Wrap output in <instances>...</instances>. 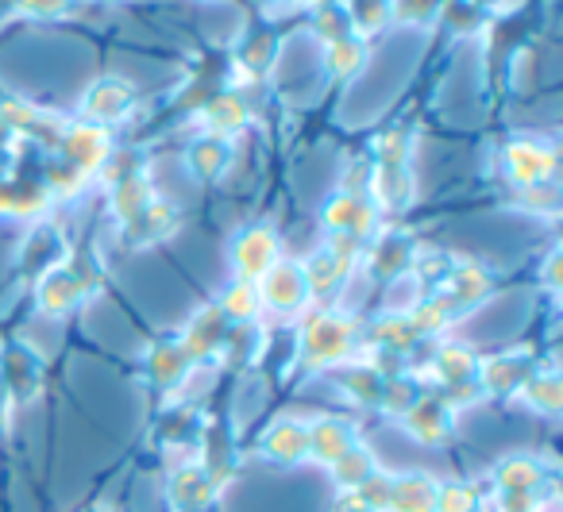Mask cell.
Wrapping results in <instances>:
<instances>
[{
    "instance_id": "obj_23",
    "label": "cell",
    "mask_w": 563,
    "mask_h": 512,
    "mask_svg": "<svg viewBox=\"0 0 563 512\" xmlns=\"http://www.w3.org/2000/svg\"><path fill=\"white\" fill-rule=\"evenodd\" d=\"M271 450L278 458H286V463H294V458H301L309 450V432L298 424H282L278 432L271 435Z\"/></svg>"
},
{
    "instance_id": "obj_25",
    "label": "cell",
    "mask_w": 563,
    "mask_h": 512,
    "mask_svg": "<svg viewBox=\"0 0 563 512\" xmlns=\"http://www.w3.org/2000/svg\"><path fill=\"white\" fill-rule=\"evenodd\" d=\"M437 366H440V374H444V381H467L471 370H475V355L463 347H444L437 355Z\"/></svg>"
},
{
    "instance_id": "obj_22",
    "label": "cell",
    "mask_w": 563,
    "mask_h": 512,
    "mask_svg": "<svg viewBox=\"0 0 563 512\" xmlns=\"http://www.w3.org/2000/svg\"><path fill=\"white\" fill-rule=\"evenodd\" d=\"M437 16L444 20L448 27H455V32H475V27H483V9H478L475 0H444Z\"/></svg>"
},
{
    "instance_id": "obj_19",
    "label": "cell",
    "mask_w": 563,
    "mask_h": 512,
    "mask_svg": "<svg viewBox=\"0 0 563 512\" xmlns=\"http://www.w3.org/2000/svg\"><path fill=\"white\" fill-rule=\"evenodd\" d=\"M258 286L255 281H243V278H235L232 286L224 289V293H220V316L224 320H251L258 312Z\"/></svg>"
},
{
    "instance_id": "obj_4",
    "label": "cell",
    "mask_w": 563,
    "mask_h": 512,
    "mask_svg": "<svg viewBox=\"0 0 563 512\" xmlns=\"http://www.w3.org/2000/svg\"><path fill=\"white\" fill-rule=\"evenodd\" d=\"M506 170L517 186H544L555 170V151L537 140H517L506 147Z\"/></svg>"
},
{
    "instance_id": "obj_10",
    "label": "cell",
    "mask_w": 563,
    "mask_h": 512,
    "mask_svg": "<svg viewBox=\"0 0 563 512\" xmlns=\"http://www.w3.org/2000/svg\"><path fill=\"white\" fill-rule=\"evenodd\" d=\"M201 116H205V127H209L212 135L228 140V135H235L243 124H247L251 112H247V104H243L240 93H212Z\"/></svg>"
},
{
    "instance_id": "obj_20",
    "label": "cell",
    "mask_w": 563,
    "mask_h": 512,
    "mask_svg": "<svg viewBox=\"0 0 563 512\" xmlns=\"http://www.w3.org/2000/svg\"><path fill=\"white\" fill-rule=\"evenodd\" d=\"M301 274H306V286H309V297H329L332 289L344 281V274H340V266L332 263L329 251H317L313 258H309L306 266H301Z\"/></svg>"
},
{
    "instance_id": "obj_28",
    "label": "cell",
    "mask_w": 563,
    "mask_h": 512,
    "mask_svg": "<svg viewBox=\"0 0 563 512\" xmlns=\"http://www.w3.org/2000/svg\"><path fill=\"white\" fill-rule=\"evenodd\" d=\"M74 0H12V9L24 12L32 20H55V16H66L70 12Z\"/></svg>"
},
{
    "instance_id": "obj_16",
    "label": "cell",
    "mask_w": 563,
    "mask_h": 512,
    "mask_svg": "<svg viewBox=\"0 0 563 512\" xmlns=\"http://www.w3.org/2000/svg\"><path fill=\"white\" fill-rule=\"evenodd\" d=\"M309 27H313V35L324 43H336V40H344V35H352V20H347L344 0H324V4H313Z\"/></svg>"
},
{
    "instance_id": "obj_7",
    "label": "cell",
    "mask_w": 563,
    "mask_h": 512,
    "mask_svg": "<svg viewBox=\"0 0 563 512\" xmlns=\"http://www.w3.org/2000/svg\"><path fill=\"white\" fill-rule=\"evenodd\" d=\"M174 227H178L174 204L151 197V201L143 204L140 216H132L124 224V240H128V247H147V243H163V235H170Z\"/></svg>"
},
{
    "instance_id": "obj_18",
    "label": "cell",
    "mask_w": 563,
    "mask_h": 512,
    "mask_svg": "<svg viewBox=\"0 0 563 512\" xmlns=\"http://www.w3.org/2000/svg\"><path fill=\"white\" fill-rule=\"evenodd\" d=\"M63 255H66V247H63V240H58V232L40 227L24 247V270L40 266V270L47 274V270H55V266H63Z\"/></svg>"
},
{
    "instance_id": "obj_2",
    "label": "cell",
    "mask_w": 563,
    "mask_h": 512,
    "mask_svg": "<svg viewBox=\"0 0 563 512\" xmlns=\"http://www.w3.org/2000/svg\"><path fill=\"white\" fill-rule=\"evenodd\" d=\"M258 281H263V286H258V301H266L274 312H282V316H294V312L309 301L306 274H301L298 263H274Z\"/></svg>"
},
{
    "instance_id": "obj_13",
    "label": "cell",
    "mask_w": 563,
    "mask_h": 512,
    "mask_svg": "<svg viewBox=\"0 0 563 512\" xmlns=\"http://www.w3.org/2000/svg\"><path fill=\"white\" fill-rule=\"evenodd\" d=\"M363 66H367V40L355 35V32L344 35V40H336V43H329V51H324V70L340 81L355 78Z\"/></svg>"
},
{
    "instance_id": "obj_12",
    "label": "cell",
    "mask_w": 563,
    "mask_h": 512,
    "mask_svg": "<svg viewBox=\"0 0 563 512\" xmlns=\"http://www.w3.org/2000/svg\"><path fill=\"white\" fill-rule=\"evenodd\" d=\"M186 163H189V170H194V178L217 181L220 174L228 170V163H232V147H228V140H220V135H205V140H197L194 147H189Z\"/></svg>"
},
{
    "instance_id": "obj_26",
    "label": "cell",
    "mask_w": 563,
    "mask_h": 512,
    "mask_svg": "<svg viewBox=\"0 0 563 512\" xmlns=\"http://www.w3.org/2000/svg\"><path fill=\"white\" fill-rule=\"evenodd\" d=\"M525 393H529V401L537 404V409H544V412L560 409V381H555V374H532Z\"/></svg>"
},
{
    "instance_id": "obj_5",
    "label": "cell",
    "mask_w": 563,
    "mask_h": 512,
    "mask_svg": "<svg viewBox=\"0 0 563 512\" xmlns=\"http://www.w3.org/2000/svg\"><path fill=\"white\" fill-rule=\"evenodd\" d=\"M352 347V324L336 312H321L313 324L306 327V355L313 363H340Z\"/></svg>"
},
{
    "instance_id": "obj_9",
    "label": "cell",
    "mask_w": 563,
    "mask_h": 512,
    "mask_svg": "<svg viewBox=\"0 0 563 512\" xmlns=\"http://www.w3.org/2000/svg\"><path fill=\"white\" fill-rule=\"evenodd\" d=\"M274 58H278V35L263 24H251L247 32L240 35V43H235V63L247 74H255V78H263V74L271 70Z\"/></svg>"
},
{
    "instance_id": "obj_1",
    "label": "cell",
    "mask_w": 563,
    "mask_h": 512,
    "mask_svg": "<svg viewBox=\"0 0 563 512\" xmlns=\"http://www.w3.org/2000/svg\"><path fill=\"white\" fill-rule=\"evenodd\" d=\"M232 263L243 281H258L274 263H278V232L271 224H251L235 235Z\"/></svg>"
},
{
    "instance_id": "obj_29",
    "label": "cell",
    "mask_w": 563,
    "mask_h": 512,
    "mask_svg": "<svg viewBox=\"0 0 563 512\" xmlns=\"http://www.w3.org/2000/svg\"><path fill=\"white\" fill-rule=\"evenodd\" d=\"M413 432L424 435V439H440L444 435V412H440V404H421V409L413 412Z\"/></svg>"
},
{
    "instance_id": "obj_3",
    "label": "cell",
    "mask_w": 563,
    "mask_h": 512,
    "mask_svg": "<svg viewBox=\"0 0 563 512\" xmlns=\"http://www.w3.org/2000/svg\"><path fill=\"white\" fill-rule=\"evenodd\" d=\"M132 109V86L124 78H101L86 89L81 97V116L86 124H117L124 112Z\"/></svg>"
},
{
    "instance_id": "obj_24",
    "label": "cell",
    "mask_w": 563,
    "mask_h": 512,
    "mask_svg": "<svg viewBox=\"0 0 563 512\" xmlns=\"http://www.w3.org/2000/svg\"><path fill=\"white\" fill-rule=\"evenodd\" d=\"M521 378H529L525 358H494V363L486 366V386L490 389H514Z\"/></svg>"
},
{
    "instance_id": "obj_21",
    "label": "cell",
    "mask_w": 563,
    "mask_h": 512,
    "mask_svg": "<svg viewBox=\"0 0 563 512\" xmlns=\"http://www.w3.org/2000/svg\"><path fill=\"white\" fill-rule=\"evenodd\" d=\"M347 443H352L347 424H317L313 432H309V447H313V455L321 458V463H336L347 450Z\"/></svg>"
},
{
    "instance_id": "obj_8",
    "label": "cell",
    "mask_w": 563,
    "mask_h": 512,
    "mask_svg": "<svg viewBox=\"0 0 563 512\" xmlns=\"http://www.w3.org/2000/svg\"><path fill=\"white\" fill-rule=\"evenodd\" d=\"M324 224L336 235H352V240H363V235L375 227V209H371L363 197L355 193H336L329 204H324Z\"/></svg>"
},
{
    "instance_id": "obj_6",
    "label": "cell",
    "mask_w": 563,
    "mask_h": 512,
    "mask_svg": "<svg viewBox=\"0 0 563 512\" xmlns=\"http://www.w3.org/2000/svg\"><path fill=\"white\" fill-rule=\"evenodd\" d=\"M63 155L66 166H74L78 174H93L109 158V135L97 124H74L63 140Z\"/></svg>"
},
{
    "instance_id": "obj_14",
    "label": "cell",
    "mask_w": 563,
    "mask_h": 512,
    "mask_svg": "<svg viewBox=\"0 0 563 512\" xmlns=\"http://www.w3.org/2000/svg\"><path fill=\"white\" fill-rule=\"evenodd\" d=\"M147 201H151V186H147V178H143L140 170L124 174V178L112 181V209H117V216L124 220V224L132 216H140Z\"/></svg>"
},
{
    "instance_id": "obj_27",
    "label": "cell",
    "mask_w": 563,
    "mask_h": 512,
    "mask_svg": "<svg viewBox=\"0 0 563 512\" xmlns=\"http://www.w3.org/2000/svg\"><path fill=\"white\" fill-rule=\"evenodd\" d=\"M440 12V0H394V20L401 24H429Z\"/></svg>"
},
{
    "instance_id": "obj_17",
    "label": "cell",
    "mask_w": 563,
    "mask_h": 512,
    "mask_svg": "<svg viewBox=\"0 0 563 512\" xmlns=\"http://www.w3.org/2000/svg\"><path fill=\"white\" fill-rule=\"evenodd\" d=\"M409 263H413V247H409V240H401V235L383 240L375 247V255H371V270H375V278H398V274L409 270Z\"/></svg>"
},
{
    "instance_id": "obj_15",
    "label": "cell",
    "mask_w": 563,
    "mask_h": 512,
    "mask_svg": "<svg viewBox=\"0 0 563 512\" xmlns=\"http://www.w3.org/2000/svg\"><path fill=\"white\" fill-rule=\"evenodd\" d=\"M344 9H347V20H352L355 35L383 32L394 20V0H344Z\"/></svg>"
},
{
    "instance_id": "obj_11",
    "label": "cell",
    "mask_w": 563,
    "mask_h": 512,
    "mask_svg": "<svg viewBox=\"0 0 563 512\" xmlns=\"http://www.w3.org/2000/svg\"><path fill=\"white\" fill-rule=\"evenodd\" d=\"M490 274L483 270V266L475 263H463L455 266L452 274H448V301L455 304V309H471V304H478L483 297H490Z\"/></svg>"
}]
</instances>
